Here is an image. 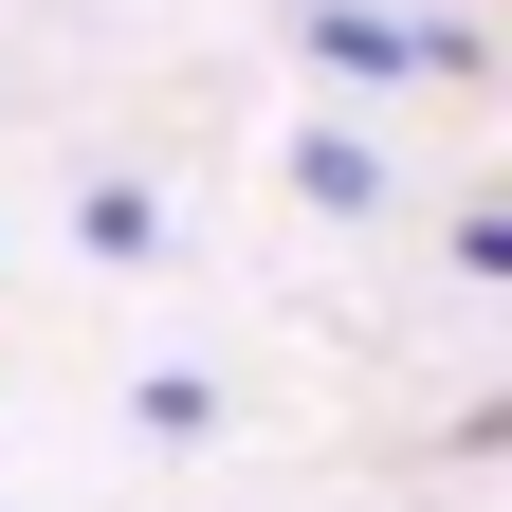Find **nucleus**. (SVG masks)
Segmentation results:
<instances>
[{
    "label": "nucleus",
    "mask_w": 512,
    "mask_h": 512,
    "mask_svg": "<svg viewBox=\"0 0 512 512\" xmlns=\"http://www.w3.org/2000/svg\"><path fill=\"white\" fill-rule=\"evenodd\" d=\"M421 55H458V37H403V19H366V0L311 19V74H421Z\"/></svg>",
    "instance_id": "f257e3e1"
}]
</instances>
